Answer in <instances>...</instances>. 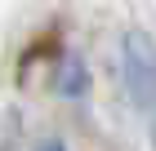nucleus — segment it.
<instances>
[{
  "label": "nucleus",
  "instance_id": "obj_1",
  "mask_svg": "<svg viewBox=\"0 0 156 151\" xmlns=\"http://www.w3.org/2000/svg\"><path fill=\"white\" fill-rule=\"evenodd\" d=\"M125 80H129L134 102L152 107V98H156V45L143 31L125 36Z\"/></svg>",
  "mask_w": 156,
  "mask_h": 151
},
{
  "label": "nucleus",
  "instance_id": "obj_2",
  "mask_svg": "<svg viewBox=\"0 0 156 151\" xmlns=\"http://www.w3.org/2000/svg\"><path fill=\"white\" fill-rule=\"evenodd\" d=\"M36 151H67L62 142H45V147H36Z\"/></svg>",
  "mask_w": 156,
  "mask_h": 151
}]
</instances>
